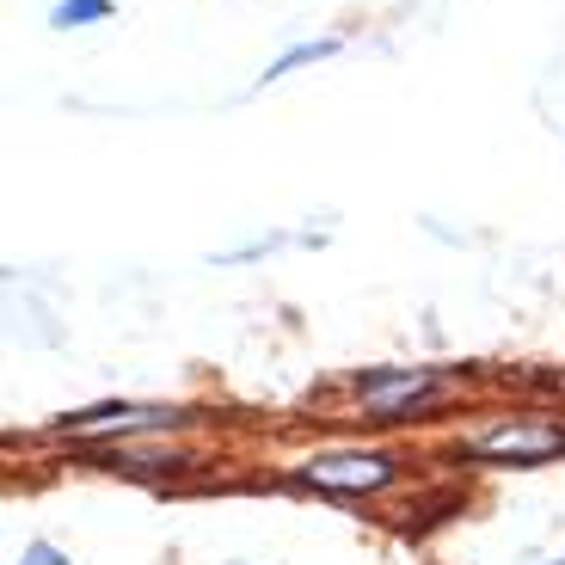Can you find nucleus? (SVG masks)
I'll list each match as a JSON object with an SVG mask.
<instances>
[{
    "label": "nucleus",
    "instance_id": "nucleus-1",
    "mask_svg": "<svg viewBox=\"0 0 565 565\" xmlns=\"http://www.w3.org/2000/svg\"><path fill=\"white\" fill-rule=\"evenodd\" d=\"M301 480L320 486V492H344V498H375L399 480V461L382 449H332L301 461Z\"/></svg>",
    "mask_w": 565,
    "mask_h": 565
},
{
    "label": "nucleus",
    "instance_id": "nucleus-7",
    "mask_svg": "<svg viewBox=\"0 0 565 565\" xmlns=\"http://www.w3.org/2000/svg\"><path fill=\"white\" fill-rule=\"evenodd\" d=\"M13 565H74V559H68V553L56 547V541H25Z\"/></svg>",
    "mask_w": 565,
    "mask_h": 565
},
{
    "label": "nucleus",
    "instance_id": "nucleus-2",
    "mask_svg": "<svg viewBox=\"0 0 565 565\" xmlns=\"http://www.w3.org/2000/svg\"><path fill=\"white\" fill-rule=\"evenodd\" d=\"M473 461H504V467H541L553 455H565V424H541V418H516V424H498L473 443Z\"/></svg>",
    "mask_w": 565,
    "mask_h": 565
},
{
    "label": "nucleus",
    "instance_id": "nucleus-4",
    "mask_svg": "<svg viewBox=\"0 0 565 565\" xmlns=\"http://www.w3.org/2000/svg\"><path fill=\"white\" fill-rule=\"evenodd\" d=\"M172 424H184L179 406H93V412H74V418H62L56 430L62 437H136V430H172Z\"/></svg>",
    "mask_w": 565,
    "mask_h": 565
},
{
    "label": "nucleus",
    "instance_id": "nucleus-6",
    "mask_svg": "<svg viewBox=\"0 0 565 565\" xmlns=\"http://www.w3.org/2000/svg\"><path fill=\"white\" fill-rule=\"evenodd\" d=\"M332 50H339V43H332V38H320V43H296L289 56H277V62H270V68H265V81H282V74H289V68H301V62H326V56H332Z\"/></svg>",
    "mask_w": 565,
    "mask_h": 565
},
{
    "label": "nucleus",
    "instance_id": "nucleus-3",
    "mask_svg": "<svg viewBox=\"0 0 565 565\" xmlns=\"http://www.w3.org/2000/svg\"><path fill=\"white\" fill-rule=\"evenodd\" d=\"M437 387L443 382L430 375V369H375V375L356 382V394H363L369 412H375V424H394V418H406V412H418Z\"/></svg>",
    "mask_w": 565,
    "mask_h": 565
},
{
    "label": "nucleus",
    "instance_id": "nucleus-8",
    "mask_svg": "<svg viewBox=\"0 0 565 565\" xmlns=\"http://www.w3.org/2000/svg\"><path fill=\"white\" fill-rule=\"evenodd\" d=\"M553 565H565V559H553Z\"/></svg>",
    "mask_w": 565,
    "mask_h": 565
},
{
    "label": "nucleus",
    "instance_id": "nucleus-5",
    "mask_svg": "<svg viewBox=\"0 0 565 565\" xmlns=\"http://www.w3.org/2000/svg\"><path fill=\"white\" fill-rule=\"evenodd\" d=\"M99 19H111V0H56L50 7V25H99Z\"/></svg>",
    "mask_w": 565,
    "mask_h": 565
}]
</instances>
